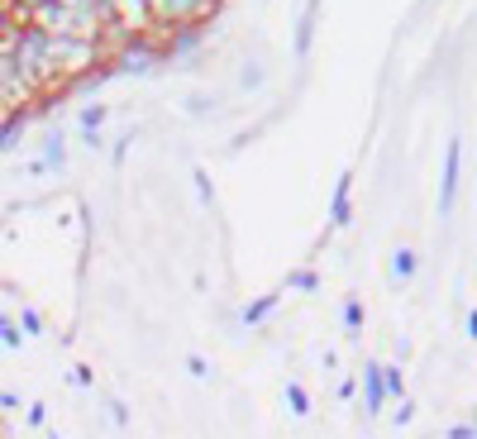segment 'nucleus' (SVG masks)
I'll use <instances>...</instances> for the list:
<instances>
[{
  "mask_svg": "<svg viewBox=\"0 0 477 439\" xmlns=\"http://www.w3.org/2000/svg\"><path fill=\"white\" fill-rule=\"evenodd\" d=\"M220 0H148V20L167 29H201L215 14Z\"/></svg>",
  "mask_w": 477,
  "mask_h": 439,
  "instance_id": "1",
  "label": "nucleus"
},
{
  "mask_svg": "<svg viewBox=\"0 0 477 439\" xmlns=\"http://www.w3.org/2000/svg\"><path fill=\"white\" fill-rule=\"evenodd\" d=\"M458 163H463V144L449 139V154H444V187H439V215L454 210V196H458Z\"/></svg>",
  "mask_w": 477,
  "mask_h": 439,
  "instance_id": "2",
  "label": "nucleus"
},
{
  "mask_svg": "<svg viewBox=\"0 0 477 439\" xmlns=\"http://www.w3.org/2000/svg\"><path fill=\"white\" fill-rule=\"evenodd\" d=\"M153 62H158V48H153V43H125V53H119L110 67H115V72H144V67H153Z\"/></svg>",
  "mask_w": 477,
  "mask_h": 439,
  "instance_id": "3",
  "label": "nucleus"
},
{
  "mask_svg": "<svg viewBox=\"0 0 477 439\" xmlns=\"http://www.w3.org/2000/svg\"><path fill=\"white\" fill-rule=\"evenodd\" d=\"M330 220H334V229H344L349 220H353V173H344V177H339V187H334V210H330Z\"/></svg>",
  "mask_w": 477,
  "mask_h": 439,
  "instance_id": "4",
  "label": "nucleus"
},
{
  "mask_svg": "<svg viewBox=\"0 0 477 439\" xmlns=\"http://www.w3.org/2000/svg\"><path fill=\"white\" fill-rule=\"evenodd\" d=\"M368 373V416H378L382 411V401H387V382H382V363H368L363 368Z\"/></svg>",
  "mask_w": 477,
  "mask_h": 439,
  "instance_id": "5",
  "label": "nucleus"
},
{
  "mask_svg": "<svg viewBox=\"0 0 477 439\" xmlns=\"http://www.w3.org/2000/svg\"><path fill=\"white\" fill-rule=\"evenodd\" d=\"M277 292H263L258 301H248V306H244V325H263V320L272 315V311H277Z\"/></svg>",
  "mask_w": 477,
  "mask_h": 439,
  "instance_id": "6",
  "label": "nucleus"
},
{
  "mask_svg": "<svg viewBox=\"0 0 477 439\" xmlns=\"http://www.w3.org/2000/svg\"><path fill=\"white\" fill-rule=\"evenodd\" d=\"M100 125H106V106H87L81 110V139L100 144Z\"/></svg>",
  "mask_w": 477,
  "mask_h": 439,
  "instance_id": "7",
  "label": "nucleus"
},
{
  "mask_svg": "<svg viewBox=\"0 0 477 439\" xmlns=\"http://www.w3.org/2000/svg\"><path fill=\"white\" fill-rule=\"evenodd\" d=\"M315 14H320V0H311V10L301 14V29H296V53L311 48V33H315Z\"/></svg>",
  "mask_w": 477,
  "mask_h": 439,
  "instance_id": "8",
  "label": "nucleus"
},
{
  "mask_svg": "<svg viewBox=\"0 0 477 439\" xmlns=\"http://www.w3.org/2000/svg\"><path fill=\"white\" fill-rule=\"evenodd\" d=\"M416 267H420L416 253H411V248H397V258H391V273H397V282H411Z\"/></svg>",
  "mask_w": 477,
  "mask_h": 439,
  "instance_id": "9",
  "label": "nucleus"
},
{
  "mask_svg": "<svg viewBox=\"0 0 477 439\" xmlns=\"http://www.w3.org/2000/svg\"><path fill=\"white\" fill-rule=\"evenodd\" d=\"M62 154H67V148H62V134H53V139L43 144V163L33 167V173H48V167H62Z\"/></svg>",
  "mask_w": 477,
  "mask_h": 439,
  "instance_id": "10",
  "label": "nucleus"
},
{
  "mask_svg": "<svg viewBox=\"0 0 477 439\" xmlns=\"http://www.w3.org/2000/svg\"><path fill=\"white\" fill-rule=\"evenodd\" d=\"M382 382H387V397H406V378H401V368H382Z\"/></svg>",
  "mask_w": 477,
  "mask_h": 439,
  "instance_id": "11",
  "label": "nucleus"
},
{
  "mask_svg": "<svg viewBox=\"0 0 477 439\" xmlns=\"http://www.w3.org/2000/svg\"><path fill=\"white\" fill-rule=\"evenodd\" d=\"M358 325H363V301L349 296L344 301V330H358Z\"/></svg>",
  "mask_w": 477,
  "mask_h": 439,
  "instance_id": "12",
  "label": "nucleus"
},
{
  "mask_svg": "<svg viewBox=\"0 0 477 439\" xmlns=\"http://www.w3.org/2000/svg\"><path fill=\"white\" fill-rule=\"evenodd\" d=\"M0 344H5V349H20L24 344V334L10 325V315H0Z\"/></svg>",
  "mask_w": 477,
  "mask_h": 439,
  "instance_id": "13",
  "label": "nucleus"
},
{
  "mask_svg": "<svg viewBox=\"0 0 477 439\" xmlns=\"http://www.w3.org/2000/svg\"><path fill=\"white\" fill-rule=\"evenodd\" d=\"M286 282H292V286H296V292H315V286H320V277L311 273V267H301V273H292V277H286Z\"/></svg>",
  "mask_w": 477,
  "mask_h": 439,
  "instance_id": "14",
  "label": "nucleus"
},
{
  "mask_svg": "<svg viewBox=\"0 0 477 439\" xmlns=\"http://www.w3.org/2000/svg\"><path fill=\"white\" fill-rule=\"evenodd\" d=\"M286 401H292V411H296V416H305V411H311V401H305V387H296V382L286 387Z\"/></svg>",
  "mask_w": 477,
  "mask_h": 439,
  "instance_id": "15",
  "label": "nucleus"
},
{
  "mask_svg": "<svg viewBox=\"0 0 477 439\" xmlns=\"http://www.w3.org/2000/svg\"><path fill=\"white\" fill-rule=\"evenodd\" d=\"M196 191H201V201H215V187H210V177L196 167Z\"/></svg>",
  "mask_w": 477,
  "mask_h": 439,
  "instance_id": "16",
  "label": "nucleus"
},
{
  "mask_svg": "<svg viewBox=\"0 0 477 439\" xmlns=\"http://www.w3.org/2000/svg\"><path fill=\"white\" fill-rule=\"evenodd\" d=\"M258 81H263V67L248 62V67H244V87H258Z\"/></svg>",
  "mask_w": 477,
  "mask_h": 439,
  "instance_id": "17",
  "label": "nucleus"
},
{
  "mask_svg": "<svg viewBox=\"0 0 477 439\" xmlns=\"http://www.w3.org/2000/svg\"><path fill=\"white\" fill-rule=\"evenodd\" d=\"M24 330H29V334H43V320H39V311H24Z\"/></svg>",
  "mask_w": 477,
  "mask_h": 439,
  "instance_id": "18",
  "label": "nucleus"
},
{
  "mask_svg": "<svg viewBox=\"0 0 477 439\" xmlns=\"http://www.w3.org/2000/svg\"><path fill=\"white\" fill-rule=\"evenodd\" d=\"M411 420H416V406H411V401H401V411H397V425H411Z\"/></svg>",
  "mask_w": 477,
  "mask_h": 439,
  "instance_id": "19",
  "label": "nucleus"
},
{
  "mask_svg": "<svg viewBox=\"0 0 477 439\" xmlns=\"http://www.w3.org/2000/svg\"><path fill=\"white\" fill-rule=\"evenodd\" d=\"M472 434H477L472 425H454V430H449V439H472Z\"/></svg>",
  "mask_w": 477,
  "mask_h": 439,
  "instance_id": "20",
  "label": "nucleus"
},
{
  "mask_svg": "<svg viewBox=\"0 0 477 439\" xmlns=\"http://www.w3.org/2000/svg\"><path fill=\"white\" fill-rule=\"evenodd\" d=\"M468 334H472V340H477V311L468 315Z\"/></svg>",
  "mask_w": 477,
  "mask_h": 439,
  "instance_id": "21",
  "label": "nucleus"
},
{
  "mask_svg": "<svg viewBox=\"0 0 477 439\" xmlns=\"http://www.w3.org/2000/svg\"><path fill=\"white\" fill-rule=\"evenodd\" d=\"M472 430H477V411H472Z\"/></svg>",
  "mask_w": 477,
  "mask_h": 439,
  "instance_id": "22",
  "label": "nucleus"
}]
</instances>
